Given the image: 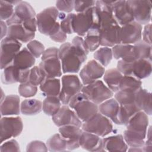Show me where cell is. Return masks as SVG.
I'll list each match as a JSON object with an SVG mask.
<instances>
[{
    "label": "cell",
    "mask_w": 152,
    "mask_h": 152,
    "mask_svg": "<svg viewBox=\"0 0 152 152\" xmlns=\"http://www.w3.org/2000/svg\"><path fill=\"white\" fill-rule=\"evenodd\" d=\"M58 56L64 73H77L86 61L87 54L71 43L65 42L58 49Z\"/></svg>",
    "instance_id": "6da1fadb"
},
{
    "label": "cell",
    "mask_w": 152,
    "mask_h": 152,
    "mask_svg": "<svg viewBox=\"0 0 152 152\" xmlns=\"http://www.w3.org/2000/svg\"><path fill=\"white\" fill-rule=\"evenodd\" d=\"M72 28L74 33L80 37L85 36L90 29L100 31L99 18L95 6L84 12L75 14L72 21Z\"/></svg>",
    "instance_id": "7a4b0ae2"
},
{
    "label": "cell",
    "mask_w": 152,
    "mask_h": 152,
    "mask_svg": "<svg viewBox=\"0 0 152 152\" xmlns=\"http://www.w3.org/2000/svg\"><path fill=\"white\" fill-rule=\"evenodd\" d=\"M151 61L139 59L132 62L119 60L117 69L124 75L134 77L138 80L148 77L152 71Z\"/></svg>",
    "instance_id": "3957f363"
},
{
    "label": "cell",
    "mask_w": 152,
    "mask_h": 152,
    "mask_svg": "<svg viewBox=\"0 0 152 152\" xmlns=\"http://www.w3.org/2000/svg\"><path fill=\"white\" fill-rule=\"evenodd\" d=\"M84 131L94 134L100 137H104L109 134L113 130V125L110 120L97 112L81 126Z\"/></svg>",
    "instance_id": "277c9868"
},
{
    "label": "cell",
    "mask_w": 152,
    "mask_h": 152,
    "mask_svg": "<svg viewBox=\"0 0 152 152\" xmlns=\"http://www.w3.org/2000/svg\"><path fill=\"white\" fill-rule=\"evenodd\" d=\"M81 92L83 93L90 101L97 104H100L113 96V92L99 80L83 86Z\"/></svg>",
    "instance_id": "5b68a950"
},
{
    "label": "cell",
    "mask_w": 152,
    "mask_h": 152,
    "mask_svg": "<svg viewBox=\"0 0 152 152\" xmlns=\"http://www.w3.org/2000/svg\"><path fill=\"white\" fill-rule=\"evenodd\" d=\"M61 80L62 88L58 97L63 104L67 105L74 95L81 92L84 86L76 75H64Z\"/></svg>",
    "instance_id": "8992f818"
},
{
    "label": "cell",
    "mask_w": 152,
    "mask_h": 152,
    "mask_svg": "<svg viewBox=\"0 0 152 152\" xmlns=\"http://www.w3.org/2000/svg\"><path fill=\"white\" fill-rule=\"evenodd\" d=\"M134 21L141 25L150 23L151 19V2L150 1H126Z\"/></svg>",
    "instance_id": "52a82bcc"
},
{
    "label": "cell",
    "mask_w": 152,
    "mask_h": 152,
    "mask_svg": "<svg viewBox=\"0 0 152 152\" xmlns=\"http://www.w3.org/2000/svg\"><path fill=\"white\" fill-rule=\"evenodd\" d=\"M59 12L55 7L46 8L36 15L37 27L39 31L46 36L50 32L56 24Z\"/></svg>",
    "instance_id": "ba28073f"
},
{
    "label": "cell",
    "mask_w": 152,
    "mask_h": 152,
    "mask_svg": "<svg viewBox=\"0 0 152 152\" xmlns=\"http://www.w3.org/2000/svg\"><path fill=\"white\" fill-rule=\"evenodd\" d=\"M22 44L18 40L5 37L1 42L0 68L4 69L11 64L16 55L21 50Z\"/></svg>",
    "instance_id": "9c48e42d"
},
{
    "label": "cell",
    "mask_w": 152,
    "mask_h": 152,
    "mask_svg": "<svg viewBox=\"0 0 152 152\" xmlns=\"http://www.w3.org/2000/svg\"><path fill=\"white\" fill-rule=\"evenodd\" d=\"M1 143L20 135L23 129L21 118L17 117H2L0 121Z\"/></svg>",
    "instance_id": "30bf717a"
},
{
    "label": "cell",
    "mask_w": 152,
    "mask_h": 152,
    "mask_svg": "<svg viewBox=\"0 0 152 152\" xmlns=\"http://www.w3.org/2000/svg\"><path fill=\"white\" fill-rule=\"evenodd\" d=\"M105 72V68L95 59L88 61L80 71L83 85L90 84L100 78Z\"/></svg>",
    "instance_id": "8fae6325"
},
{
    "label": "cell",
    "mask_w": 152,
    "mask_h": 152,
    "mask_svg": "<svg viewBox=\"0 0 152 152\" xmlns=\"http://www.w3.org/2000/svg\"><path fill=\"white\" fill-rule=\"evenodd\" d=\"M36 14L31 5L26 1H20L14 8L13 15L6 23L8 26L13 24H23L25 21L36 18Z\"/></svg>",
    "instance_id": "7c38bea8"
},
{
    "label": "cell",
    "mask_w": 152,
    "mask_h": 152,
    "mask_svg": "<svg viewBox=\"0 0 152 152\" xmlns=\"http://www.w3.org/2000/svg\"><path fill=\"white\" fill-rule=\"evenodd\" d=\"M55 125L61 127L65 125H75L81 127L82 121L79 119L75 111L71 110L68 105L64 104L58 112L52 116Z\"/></svg>",
    "instance_id": "4fadbf2b"
},
{
    "label": "cell",
    "mask_w": 152,
    "mask_h": 152,
    "mask_svg": "<svg viewBox=\"0 0 152 152\" xmlns=\"http://www.w3.org/2000/svg\"><path fill=\"white\" fill-rule=\"evenodd\" d=\"M142 27L140 23L133 21L121 26V43L134 45L141 40Z\"/></svg>",
    "instance_id": "5bb4252c"
},
{
    "label": "cell",
    "mask_w": 152,
    "mask_h": 152,
    "mask_svg": "<svg viewBox=\"0 0 152 152\" xmlns=\"http://www.w3.org/2000/svg\"><path fill=\"white\" fill-rule=\"evenodd\" d=\"M30 70V69H19L11 64L4 69L1 76V81L4 84L26 83L28 81Z\"/></svg>",
    "instance_id": "9a60e30c"
},
{
    "label": "cell",
    "mask_w": 152,
    "mask_h": 152,
    "mask_svg": "<svg viewBox=\"0 0 152 152\" xmlns=\"http://www.w3.org/2000/svg\"><path fill=\"white\" fill-rule=\"evenodd\" d=\"M107 2L111 7L116 21L120 26L134 21L126 1H107Z\"/></svg>",
    "instance_id": "2e32d148"
},
{
    "label": "cell",
    "mask_w": 152,
    "mask_h": 152,
    "mask_svg": "<svg viewBox=\"0 0 152 152\" xmlns=\"http://www.w3.org/2000/svg\"><path fill=\"white\" fill-rule=\"evenodd\" d=\"M121 26L113 24L104 27L100 30V45L113 47L121 44Z\"/></svg>",
    "instance_id": "e0dca14e"
},
{
    "label": "cell",
    "mask_w": 152,
    "mask_h": 152,
    "mask_svg": "<svg viewBox=\"0 0 152 152\" xmlns=\"http://www.w3.org/2000/svg\"><path fill=\"white\" fill-rule=\"evenodd\" d=\"M83 130L75 125H65L59 128V134L66 141V150H73L79 148V139Z\"/></svg>",
    "instance_id": "ac0fdd59"
},
{
    "label": "cell",
    "mask_w": 152,
    "mask_h": 152,
    "mask_svg": "<svg viewBox=\"0 0 152 152\" xmlns=\"http://www.w3.org/2000/svg\"><path fill=\"white\" fill-rule=\"evenodd\" d=\"M39 66L46 78H56L62 75V66L58 55L41 58Z\"/></svg>",
    "instance_id": "d6986e66"
},
{
    "label": "cell",
    "mask_w": 152,
    "mask_h": 152,
    "mask_svg": "<svg viewBox=\"0 0 152 152\" xmlns=\"http://www.w3.org/2000/svg\"><path fill=\"white\" fill-rule=\"evenodd\" d=\"M95 8L99 18L100 30L102 28L110 25L118 24L107 1H96Z\"/></svg>",
    "instance_id": "ffe728a7"
},
{
    "label": "cell",
    "mask_w": 152,
    "mask_h": 152,
    "mask_svg": "<svg viewBox=\"0 0 152 152\" xmlns=\"http://www.w3.org/2000/svg\"><path fill=\"white\" fill-rule=\"evenodd\" d=\"M148 125V115L145 112L141 110L131 117L126 126V129L131 132L146 137Z\"/></svg>",
    "instance_id": "44dd1931"
},
{
    "label": "cell",
    "mask_w": 152,
    "mask_h": 152,
    "mask_svg": "<svg viewBox=\"0 0 152 152\" xmlns=\"http://www.w3.org/2000/svg\"><path fill=\"white\" fill-rule=\"evenodd\" d=\"M73 109L79 119L84 122L99 112V106L90 101L88 98H86L77 103Z\"/></svg>",
    "instance_id": "7402d4cb"
},
{
    "label": "cell",
    "mask_w": 152,
    "mask_h": 152,
    "mask_svg": "<svg viewBox=\"0 0 152 152\" xmlns=\"http://www.w3.org/2000/svg\"><path fill=\"white\" fill-rule=\"evenodd\" d=\"M79 144L81 147L89 151H105L102 138L91 132L83 131L79 139Z\"/></svg>",
    "instance_id": "603a6c76"
},
{
    "label": "cell",
    "mask_w": 152,
    "mask_h": 152,
    "mask_svg": "<svg viewBox=\"0 0 152 152\" xmlns=\"http://www.w3.org/2000/svg\"><path fill=\"white\" fill-rule=\"evenodd\" d=\"M20 97L15 94H11L5 97L1 103L0 110L1 116L18 115L20 110Z\"/></svg>",
    "instance_id": "cb8c5ba5"
},
{
    "label": "cell",
    "mask_w": 152,
    "mask_h": 152,
    "mask_svg": "<svg viewBox=\"0 0 152 152\" xmlns=\"http://www.w3.org/2000/svg\"><path fill=\"white\" fill-rule=\"evenodd\" d=\"M119 107L120 104L115 99L110 98L99 104V111L115 124L119 125L118 121Z\"/></svg>",
    "instance_id": "d4e9b609"
},
{
    "label": "cell",
    "mask_w": 152,
    "mask_h": 152,
    "mask_svg": "<svg viewBox=\"0 0 152 152\" xmlns=\"http://www.w3.org/2000/svg\"><path fill=\"white\" fill-rule=\"evenodd\" d=\"M34 36L35 33L27 30L22 24H13L8 26L6 37L16 39L23 43H27L32 40Z\"/></svg>",
    "instance_id": "484cf974"
},
{
    "label": "cell",
    "mask_w": 152,
    "mask_h": 152,
    "mask_svg": "<svg viewBox=\"0 0 152 152\" xmlns=\"http://www.w3.org/2000/svg\"><path fill=\"white\" fill-rule=\"evenodd\" d=\"M35 62L34 56L27 48H24L16 54L11 64L19 69H28L33 66Z\"/></svg>",
    "instance_id": "4316f807"
},
{
    "label": "cell",
    "mask_w": 152,
    "mask_h": 152,
    "mask_svg": "<svg viewBox=\"0 0 152 152\" xmlns=\"http://www.w3.org/2000/svg\"><path fill=\"white\" fill-rule=\"evenodd\" d=\"M134 103L140 110L147 115H151V94L146 89L141 87L135 93Z\"/></svg>",
    "instance_id": "83f0119b"
},
{
    "label": "cell",
    "mask_w": 152,
    "mask_h": 152,
    "mask_svg": "<svg viewBox=\"0 0 152 152\" xmlns=\"http://www.w3.org/2000/svg\"><path fill=\"white\" fill-rule=\"evenodd\" d=\"M102 142L103 147L105 151H126L128 150V145L121 134L103 138H102Z\"/></svg>",
    "instance_id": "f1b7e54d"
},
{
    "label": "cell",
    "mask_w": 152,
    "mask_h": 152,
    "mask_svg": "<svg viewBox=\"0 0 152 152\" xmlns=\"http://www.w3.org/2000/svg\"><path fill=\"white\" fill-rule=\"evenodd\" d=\"M44 96H58L61 91V81L56 78H46L40 85Z\"/></svg>",
    "instance_id": "f546056e"
},
{
    "label": "cell",
    "mask_w": 152,
    "mask_h": 152,
    "mask_svg": "<svg viewBox=\"0 0 152 152\" xmlns=\"http://www.w3.org/2000/svg\"><path fill=\"white\" fill-rule=\"evenodd\" d=\"M123 75L117 68H111L105 71L103 80L109 89L113 93H116L119 91V83Z\"/></svg>",
    "instance_id": "4dcf8cb0"
},
{
    "label": "cell",
    "mask_w": 152,
    "mask_h": 152,
    "mask_svg": "<svg viewBox=\"0 0 152 152\" xmlns=\"http://www.w3.org/2000/svg\"><path fill=\"white\" fill-rule=\"evenodd\" d=\"M139 59H145L151 61V46L143 40L133 45L132 59L135 61Z\"/></svg>",
    "instance_id": "1f68e13d"
},
{
    "label": "cell",
    "mask_w": 152,
    "mask_h": 152,
    "mask_svg": "<svg viewBox=\"0 0 152 152\" xmlns=\"http://www.w3.org/2000/svg\"><path fill=\"white\" fill-rule=\"evenodd\" d=\"M141 111L135 103L120 104L119 113H118V121L119 125H126L131 118L136 113Z\"/></svg>",
    "instance_id": "d6a6232c"
},
{
    "label": "cell",
    "mask_w": 152,
    "mask_h": 152,
    "mask_svg": "<svg viewBox=\"0 0 152 152\" xmlns=\"http://www.w3.org/2000/svg\"><path fill=\"white\" fill-rule=\"evenodd\" d=\"M43 103L37 99H26L20 104V110L24 115H34L42 110Z\"/></svg>",
    "instance_id": "836d02e7"
},
{
    "label": "cell",
    "mask_w": 152,
    "mask_h": 152,
    "mask_svg": "<svg viewBox=\"0 0 152 152\" xmlns=\"http://www.w3.org/2000/svg\"><path fill=\"white\" fill-rule=\"evenodd\" d=\"M142 82L134 77L123 75L119 85V90L135 93L141 88Z\"/></svg>",
    "instance_id": "e575fe53"
},
{
    "label": "cell",
    "mask_w": 152,
    "mask_h": 152,
    "mask_svg": "<svg viewBox=\"0 0 152 152\" xmlns=\"http://www.w3.org/2000/svg\"><path fill=\"white\" fill-rule=\"evenodd\" d=\"M133 49L132 45L118 44L112 47L113 57L118 60L131 62V54Z\"/></svg>",
    "instance_id": "d590c367"
},
{
    "label": "cell",
    "mask_w": 152,
    "mask_h": 152,
    "mask_svg": "<svg viewBox=\"0 0 152 152\" xmlns=\"http://www.w3.org/2000/svg\"><path fill=\"white\" fill-rule=\"evenodd\" d=\"M61 102L58 96H47L43 102L42 110L48 116H53L61 107Z\"/></svg>",
    "instance_id": "8d00e7d4"
},
{
    "label": "cell",
    "mask_w": 152,
    "mask_h": 152,
    "mask_svg": "<svg viewBox=\"0 0 152 152\" xmlns=\"http://www.w3.org/2000/svg\"><path fill=\"white\" fill-rule=\"evenodd\" d=\"M46 146L50 151H64L66 150V141L60 134H55L46 141Z\"/></svg>",
    "instance_id": "74e56055"
},
{
    "label": "cell",
    "mask_w": 152,
    "mask_h": 152,
    "mask_svg": "<svg viewBox=\"0 0 152 152\" xmlns=\"http://www.w3.org/2000/svg\"><path fill=\"white\" fill-rule=\"evenodd\" d=\"M93 57L103 66H106L110 64L113 58L112 49L106 46L100 48L95 51Z\"/></svg>",
    "instance_id": "f35d334b"
},
{
    "label": "cell",
    "mask_w": 152,
    "mask_h": 152,
    "mask_svg": "<svg viewBox=\"0 0 152 152\" xmlns=\"http://www.w3.org/2000/svg\"><path fill=\"white\" fill-rule=\"evenodd\" d=\"M84 41L89 52L95 51L100 46V31L89 30L85 36Z\"/></svg>",
    "instance_id": "ab89813d"
},
{
    "label": "cell",
    "mask_w": 152,
    "mask_h": 152,
    "mask_svg": "<svg viewBox=\"0 0 152 152\" xmlns=\"http://www.w3.org/2000/svg\"><path fill=\"white\" fill-rule=\"evenodd\" d=\"M123 137L126 144L130 147H142L145 142V137L133 133L128 129L124 131Z\"/></svg>",
    "instance_id": "60d3db41"
},
{
    "label": "cell",
    "mask_w": 152,
    "mask_h": 152,
    "mask_svg": "<svg viewBox=\"0 0 152 152\" xmlns=\"http://www.w3.org/2000/svg\"><path fill=\"white\" fill-rule=\"evenodd\" d=\"M46 77L39 66H34L30 70L28 81L34 86H40Z\"/></svg>",
    "instance_id": "b9f144b4"
},
{
    "label": "cell",
    "mask_w": 152,
    "mask_h": 152,
    "mask_svg": "<svg viewBox=\"0 0 152 152\" xmlns=\"http://www.w3.org/2000/svg\"><path fill=\"white\" fill-rule=\"evenodd\" d=\"M19 94L25 98L33 97L37 92V87L33 85L29 81L24 83H20L18 87Z\"/></svg>",
    "instance_id": "7bdbcfd3"
},
{
    "label": "cell",
    "mask_w": 152,
    "mask_h": 152,
    "mask_svg": "<svg viewBox=\"0 0 152 152\" xmlns=\"http://www.w3.org/2000/svg\"><path fill=\"white\" fill-rule=\"evenodd\" d=\"M14 12V5L9 1H0V17L1 20H8Z\"/></svg>",
    "instance_id": "ee69618b"
},
{
    "label": "cell",
    "mask_w": 152,
    "mask_h": 152,
    "mask_svg": "<svg viewBox=\"0 0 152 152\" xmlns=\"http://www.w3.org/2000/svg\"><path fill=\"white\" fill-rule=\"evenodd\" d=\"M135 93L119 90L116 92L115 94V99L119 104L133 103L135 101Z\"/></svg>",
    "instance_id": "f6af8a7d"
},
{
    "label": "cell",
    "mask_w": 152,
    "mask_h": 152,
    "mask_svg": "<svg viewBox=\"0 0 152 152\" xmlns=\"http://www.w3.org/2000/svg\"><path fill=\"white\" fill-rule=\"evenodd\" d=\"M27 48L35 58H38L42 56L45 50L44 45L36 40H32L29 42L27 45Z\"/></svg>",
    "instance_id": "bcb514c9"
},
{
    "label": "cell",
    "mask_w": 152,
    "mask_h": 152,
    "mask_svg": "<svg viewBox=\"0 0 152 152\" xmlns=\"http://www.w3.org/2000/svg\"><path fill=\"white\" fill-rule=\"evenodd\" d=\"M49 36L50 39L58 43H64L67 38L66 34L61 30L60 23H56L53 29L50 32Z\"/></svg>",
    "instance_id": "7dc6e473"
},
{
    "label": "cell",
    "mask_w": 152,
    "mask_h": 152,
    "mask_svg": "<svg viewBox=\"0 0 152 152\" xmlns=\"http://www.w3.org/2000/svg\"><path fill=\"white\" fill-rule=\"evenodd\" d=\"M75 14L69 13L66 15L65 18L61 21L60 27L61 30L66 34H71L74 33L72 28V21Z\"/></svg>",
    "instance_id": "c3c4849f"
},
{
    "label": "cell",
    "mask_w": 152,
    "mask_h": 152,
    "mask_svg": "<svg viewBox=\"0 0 152 152\" xmlns=\"http://www.w3.org/2000/svg\"><path fill=\"white\" fill-rule=\"evenodd\" d=\"M95 4L96 1H74V10L78 13L83 12L88 9L95 6Z\"/></svg>",
    "instance_id": "681fc988"
},
{
    "label": "cell",
    "mask_w": 152,
    "mask_h": 152,
    "mask_svg": "<svg viewBox=\"0 0 152 152\" xmlns=\"http://www.w3.org/2000/svg\"><path fill=\"white\" fill-rule=\"evenodd\" d=\"M20 145L17 141L12 139L8 141L5 142L4 143H2L0 147V151H20Z\"/></svg>",
    "instance_id": "f907efd6"
},
{
    "label": "cell",
    "mask_w": 152,
    "mask_h": 152,
    "mask_svg": "<svg viewBox=\"0 0 152 152\" xmlns=\"http://www.w3.org/2000/svg\"><path fill=\"white\" fill-rule=\"evenodd\" d=\"M27 151H48V149L43 142L39 140L31 141L26 148Z\"/></svg>",
    "instance_id": "816d5d0a"
},
{
    "label": "cell",
    "mask_w": 152,
    "mask_h": 152,
    "mask_svg": "<svg viewBox=\"0 0 152 152\" xmlns=\"http://www.w3.org/2000/svg\"><path fill=\"white\" fill-rule=\"evenodd\" d=\"M55 7L58 10L69 14L74 9V1H57Z\"/></svg>",
    "instance_id": "f5cc1de1"
},
{
    "label": "cell",
    "mask_w": 152,
    "mask_h": 152,
    "mask_svg": "<svg viewBox=\"0 0 152 152\" xmlns=\"http://www.w3.org/2000/svg\"><path fill=\"white\" fill-rule=\"evenodd\" d=\"M71 43L73 45H74L75 46H76L77 48H78L79 49H80L82 51L86 53L87 55L90 52L86 45L84 39H83L81 37H80L79 36H75L74 37V39H72Z\"/></svg>",
    "instance_id": "db71d44e"
},
{
    "label": "cell",
    "mask_w": 152,
    "mask_h": 152,
    "mask_svg": "<svg viewBox=\"0 0 152 152\" xmlns=\"http://www.w3.org/2000/svg\"><path fill=\"white\" fill-rule=\"evenodd\" d=\"M142 37L144 42L151 46V23H148L145 25V27L142 31Z\"/></svg>",
    "instance_id": "11a10c76"
},
{
    "label": "cell",
    "mask_w": 152,
    "mask_h": 152,
    "mask_svg": "<svg viewBox=\"0 0 152 152\" xmlns=\"http://www.w3.org/2000/svg\"><path fill=\"white\" fill-rule=\"evenodd\" d=\"M1 39L2 40V39H4L7 36V32H8V26L7 23L2 20H1Z\"/></svg>",
    "instance_id": "9f6ffc18"
},
{
    "label": "cell",
    "mask_w": 152,
    "mask_h": 152,
    "mask_svg": "<svg viewBox=\"0 0 152 152\" xmlns=\"http://www.w3.org/2000/svg\"><path fill=\"white\" fill-rule=\"evenodd\" d=\"M129 151H142V147H130Z\"/></svg>",
    "instance_id": "6f0895ef"
}]
</instances>
